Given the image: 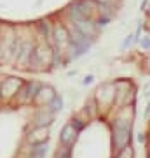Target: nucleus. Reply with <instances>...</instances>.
<instances>
[{"mask_svg":"<svg viewBox=\"0 0 150 158\" xmlns=\"http://www.w3.org/2000/svg\"><path fill=\"white\" fill-rule=\"evenodd\" d=\"M133 119H134V106H124L117 107L115 118L110 123V134H112V148L113 153L121 151L122 148L131 144L133 139Z\"/></svg>","mask_w":150,"mask_h":158,"instance_id":"f257e3e1","label":"nucleus"},{"mask_svg":"<svg viewBox=\"0 0 150 158\" xmlns=\"http://www.w3.org/2000/svg\"><path fill=\"white\" fill-rule=\"evenodd\" d=\"M54 63V48L44 39H39L35 44L33 55L30 60V70H37V72H44L47 69L52 67Z\"/></svg>","mask_w":150,"mask_h":158,"instance_id":"f03ea898","label":"nucleus"},{"mask_svg":"<svg viewBox=\"0 0 150 158\" xmlns=\"http://www.w3.org/2000/svg\"><path fill=\"white\" fill-rule=\"evenodd\" d=\"M115 102H113V109L124 107V106H131L134 102V85L129 79H115Z\"/></svg>","mask_w":150,"mask_h":158,"instance_id":"7ed1b4c3","label":"nucleus"},{"mask_svg":"<svg viewBox=\"0 0 150 158\" xmlns=\"http://www.w3.org/2000/svg\"><path fill=\"white\" fill-rule=\"evenodd\" d=\"M93 97L98 102L100 113H106V111L113 109V102H115V85H113V81L100 85Z\"/></svg>","mask_w":150,"mask_h":158,"instance_id":"20e7f679","label":"nucleus"},{"mask_svg":"<svg viewBox=\"0 0 150 158\" xmlns=\"http://www.w3.org/2000/svg\"><path fill=\"white\" fill-rule=\"evenodd\" d=\"M21 77H14V76H9V77H4L0 81V102H7V104H12L14 97L17 95V91L21 90L23 86Z\"/></svg>","mask_w":150,"mask_h":158,"instance_id":"39448f33","label":"nucleus"},{"mask_svg":"<svg viewBox=\"0 0 150 158\" xmlns=\"http://www.w3.org/2000/svg\"><path fill=\"white\" fill-rule=\"evenodd\" d=\"M70 23L89 40H94L100 35V25L94 18H70Z\"/></svg>","mask_w":150,"mask_h":158,"instance_id":"423d86ee","label":"nucleus"},{"mask_svg":"<svg viewBox=\"0 0 150 158\" xmlns=\"http://www.w3.org/2000/svg\"><path fill=\"white\" fill-rule=\"evenodd\" d=\"M79 134H80V130H79L77 127L72 123V121L65 123V127L60 130V144L72 149V148L75 146L77 139H79Z\"/></svg>","mask_w":150,"mask_h":158,"instance_id":"0eeeda50","label":"nucleus"},{"mask_svg":"<svg viewBox=\"0 0 150 158\" xmlns=\"http://www.w3.org/2000/svg\"><path fill=\"white\" fill-rule=\"evenodd\" d=\"M49 142V127H32L26 132V144L28 146H37Z\"/></svg>","mask_w":150,"mask_h":158,"instance_id":"6e6552de","label":"nucleus"},{"mask_svg":"<svg viewBox=\"0 0 150 158\" xmlns=\"http://www.w3.org/2000/svg\"><path fill=\"white\" fill-rule=\"evenodd\" d=\"M54 118H56V113L51 111L47 106H45V107H37L33 118H32L30 128H32V127H49V125L54 121Z\"/></svg>","mask_w":150,"mask_h":158,"instance_id":"1a4fd4ad","label":"nucleus"},{"mask_svg":"<svg viewBox=\"0 0 150 158\" xmlns=\"http://www.w3.org/2000/svg\"><path fill=\"white\" fill-rule=\"evenodd\" d=\"M56 97V91L52 86L49 85H42L37 91V95L33 98V106L35 107H45V106H49L51 100Z\"/></svg>","mask_w":150,"mask_h":158,"instance_id":"9d476101","label":"nucleus"},{"mask_svg":"<svg viewBox=\"0 0 150 158\" xmlns=\"http://www.w3.org/2000/svg\"><path fill=\"white\" fill-rule=\"evenodd\" d=\"M84 111L87 113V116L91 119H94V118H98L100 116V107H98V102H96V98L94 97H89L87 100H86V107H84Z\"/></svg>","mask_w":150,"mask_h":158,"instance_id":"9b49d317","label":"nucleus"},{"mask_svg":"<svg viewBox=\"0 0 150 158\" xmlns=\"http://www.w3.org/2000/svg\"><path fill=\"white\" fill-rule=\"evenodd\" d=\"M32 151L28 153V158H45V149H47V142L45 144H37V146H30Z\"/></svg>","mask_w":150,"mask_h":158,"instance_id":"f8f14e48","label":"nucleus"},{"mask_svg":"<svg viewBox=\"0 0 150 158\" xmlns=\"http://www.w3.org/2000/svg\"><path fill=\"white\" fill-rule=\"evenodd\" d=\"M47 107H49L51 111H54V113H60V111L63 109V97L56 93V97L51 100V104L47 106Z\"/></svg>","mask_w":150,"mask_h":158,"instance_id":"ddd939ff","label":"nucleus"},{"mask_svg":"<svg viewBox=\"0 0 150 158\" xmlns=\"http://www.w3.org/2000/svg\"><path fill=\"white\" fill-rule=\"evenodd\" d=\"M113 158H134V149H133V146L129 144V146L122 148L121 151H117L115 155H113Z\"/></svg>","mask_w":150,"mask_h":158,"instance_id":"4468645a","label":"nucleus"},{"mask_svg":"<svg viewBox=\"0 0 150 158\" xmlns=\"http://www.w3.org/2000/svg\"><path fill=\"white\" fill-rule=\"evenodd\" d=\"M52 158H72V149L58 144V149L54 151V156Z\"/></svg>","mask_w":150,"mask_h":158,"instance_id":"2eb2a0df","label":"nucleus"},{"mask_svg":"<svg viewBox=\"0 0 150 158\" xmlns=\"http://www.w3.org/2000/svg\"><path fill=\"white\" fill-rule=\"evenodd\" d=\"M141 48L143 49H150V37H143L141 39Z\"/></svg>","mask_w":150,"mask_h":158,"instance_id":"dca6fc26","label":"nucleus"},{"mask_svg":"<svg viewBox=\"0 0 150 158\" xmlns=\"http://www.w3.org/2000/svg\"><path fill=\"white\" fill-rule=\"evenodd\" d=\"M93 81H94V76H93V74H91V76H86V77H84V81H82V85H93Z\"/></svg>","mask_w":150,"mask_h":158,"instance_id":"f3484780","label":"nucleus"},{"mask_svg":"<svg viewBox=\"0 0 150 158\" xmlns=\"http://www.w3.org/2000/svg\"><path fill=\"white\" fill-rule=\"evenodd\" d=\"M148 116H150V106H147V109H145V113H143V118L148 119Z\"/></svg>","mask_w":150,"mask_h":158,"instance_id":"a211bd4d","label":"nucleus"},{"mask_svg":"<svg viewBox=\"0 0 150 158\" xmlns=\"http://www.w3.org/2000/svg\"><path fill=\"white\" fill-rule=\"evenodd\" d=\"M145 144L150 148V130H148V134H147V142H145Z\"/></svg>","mask_w":150,"mask_h":158,"instance_id":"6ab92c4d","label":"nucleus"},{"mask_svg":"<svg viewBox=\"0 0 150 158\" xmlns=\"http://www.w3.org/2000/svg\"><path fill=\"white\" fill-rule=\"evenodd\" d=\"M145 158H150V148H148V151H147V156Z\"/></svg>","mask_w":150,"mask_h":158,"instance_id":"aec40b11","label":"nucleus"},{"mask_svg":"<svg viewBox=\"0 0 150 158\" xmlns=\"http://www.w3.org/2000/svg\"><path fill=\"white\" fill-rule=\"evenodd\" d=\"M148 18H150V11H148Z\"/></svg>","mask_w":150,"mask_h":158,"instance_id":"412c9836","label":"nucleus"},{"mask_svg":"<svg viewBox=\"0 0 150 158\" xmlns=\"http://www.w3.org/2000/svg\"><path fill=\"white\" fill-rule=\"evenodd\" d=\"M148 11H150V7H148Z\"/></svg>","mask_w":150,"mask_h":158,"instance_id":"4be33fe9","label":"nucleus"}]
</instances>
